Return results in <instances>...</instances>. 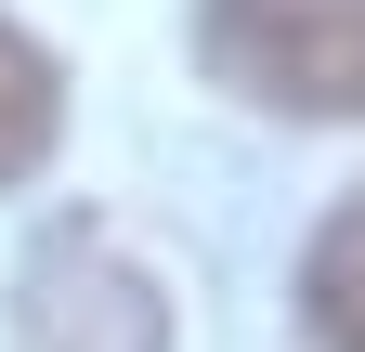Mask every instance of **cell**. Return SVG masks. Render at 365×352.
I'll return each instance as SVG.
<instances>
[{
    "mask_svg": "<svg viewBox=\"0 0 365 352\" xmlns=\"http://www.w3.org/2000/svg\"><path fill=\"white\" fill-rule=\"evenodd\" d=\"M196 66L261 118H365V0H196Z\"/></svg>",
    "mask_w": 365,
    "mask_h": 352,
    "instance_id": "obj_1",
    "label": "cell"
},
{
    "mask_svg": "<svg viewBox=\"0 0 365 352\" xmlns=\"http://www.w3.org/2000/svg\"><path fill=\"white\" fill-rule=\"evenodd\" d=\"M14 352H170V287L105 222H53L14 274Z\"/></svg>",
    "mask_w": 365,
    "mask_h": 352,
    "instance_id": "obj_2",
    "label": "cell"
},
{
    "mask_svg": "<svg viewBox=\"0 0 365 352\" xmlns=\"http://www.w3.org/2000/svg\"><path fill=\"white\" fill-rule=\"evenodd\" d=\"M300 326H313V352H365V183L300 248Z\"/></svg>",
    "mask_w": 365,
    "mask_h": 352,
    "instance_id": "obj_3",
    "label": "cell"
},
{
    "mask_svg": "<svg viewBox=\"0 0 365 352\" xmlns=\"http://www.w3.org/2000/svg\"><path fill=\"white\" fill-rule=\"evenodd\" d=\"M53 144H66V66L39 53L14 14H0V196H14Z\"/></svg>",
    "mask_w": 365,
    "mask_h": 352,
    "instance_id": "obj_4",
    "label": "cell"
}]
</instances>
